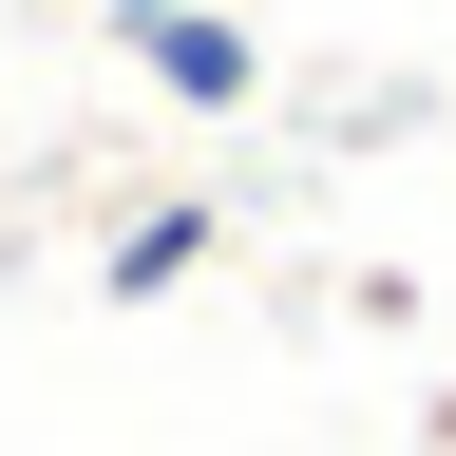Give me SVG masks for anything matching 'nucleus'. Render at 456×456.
<instances>
[{"instance_id": "20e7f679", "label": "nucleus", "mask_w": 456, "mask_h": 456, "mask_svg": "<svg viewBox=\"0 0 456 456\" xmlns=\"http://www.w3.org/2000/svg\"><path fill=\"white\" fill-rule=\"evenodd\" d=\"M419 437H437V456H456V380H437V419H419Z\"/></svg>"}, {"instance_id": "7ed1b4c3", "label": "nucleus", "mask_w": 456, "mask_h": 456, "mask_svg": "<svg viewBox=\"0 0 456 456\" xmlns=\"http://www.w3.org/2000/svg\"><path fill=\"white\" fill-rule=\"evenodd\" d=\"M95 20H114V38H152V20H191V0H95Z\"/></svg>"}, {"instance_id": "f03ea898", "label": "nucleus", "mask_w": 456, "mask_h": 456, "mask_svg": "<svg viewBox=\"0 0 456 456\" xmlns=\"http://www.w3.org/2000/svg\"><path fill=\"white\" fill-rule=\"evenodd\" d=\"M209 248H228V209H209V191H171V209H134V228H114V285H134V305H171Z\"/></svg>"}, {"instance_id": "f257e3e1", "label": "nucleus", "mask_w": 456, "mask_h": 456, "mask_svg": "<svg viewBox=\"0 0 456 456\" xmlns=\"http://www.w3.org/2000/svg\"><path fill=\"white\" fill-rule=\"evenodd\" d=\"M134 77H152L171 114H248V95H266V38L228 20V0H191V20H152V38H134Z\"/></svg>"}]
</instances>
